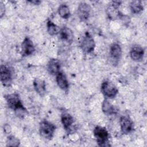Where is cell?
Wrapping results in <instances>:
<instances>
[{
    "instance_id": "1",
    "label": "cell",
    "mask_w": 147,
    "mask_h": 147,
    "mask_svg": "<svg viewBox=\"0 0 147 147\" xmlns=\"http://www.w3.org/2000/svg\"><path fill=\"white\" fill-rule=\"evenodd\" d=\"M4 96L6 100L8 107L13 110L18 117L24 118V117L28 114V113L24 106L18 94L13 93L7 94Z\"/></svg>"
},
{
    "instance_id": "2",
    "label": "cell",
    "mask_w": 147,
    "mask_h": 147,
    "mask_svg": "<svg viewBox=\"0 0 147 147\" xmlns=\"http://www.w3.org/2000/svg\"><path fill=\"white\" fill-rule=\"evenodd\" d=\"M94 135L97 144L100 146H109V132L107 129L100 126H96L94 129Z\"/></svg>"
},
{
    "instance_id": "3",
    "label": "cell",
    "mask_w": 147,
    "mask_h": 147,
    "mask_svg": "<svg viewBox=\"0 0 147 147\" xmlns=\"http://www.w3.org/2000/svg\"><path fill=\"white\" fill-rule=\"evenodd\" d=\"M56 130L55 125L52 122L44 120L40 123L39 132L41 137L46 140H51L54 136Z\"/></svg>"
},
{
    "instance_id": "4",
    "label": "cell",
    "mask_w": 147,
    "mask_h": 147,
    "mask_svg": "<svg viewBox=\"0 0 147 147\" xmlns=\"http://www.w3.org/2000/svg\"><path fill=\"white\" fill-rule=\"evenodd\" d=\"M80 47L83 52L86 53H90L94 51L95 42L93 37L88 32H87L82 37L80 42Z\"/></svg>"
},
{
    "instance_id": "5",
    "label": "cell",
    "mask_w": 147,
    "mask_h": 147,
    "mask_svg": "<svg viewBox=\"0 0 147 147\" xmlns=\"http://www.w3.org/2000/svg\"><path fill=\"white\" fill-rule=\"evenodd\" d=\"M100 90L105 96L108 98H114L118 92L117 87L109 80H104L100 86Z\"/></svg>"
},
{
    "instance_id": "6",
    "label": "cell",
    "mask_w": 147,
    "mask_h": 147,
    "mask_svg": "<svg viewBox=\"0 0 147 147\" xmlns=\"http://www.w3.org/2000/svg\"><path fill=\"white\" fill-rule=\"evenodd\" d=\"M0 76L1 82L3 86L9 87L11 85L13 80V72L9 67L3 64L1 65Z\"/></svg>"
},
{
    "instance_id": "7",
    "label": "cell",
    "mask_w": 147,
    "mask_h": 147,
    "mask_svg": "<svg viewBox=\"0 0 147 147\" xmlns=\"http://www.w3.org/2000/svg\"><path fill=\"white\" fill-rule=\"evenodd\" d=\"M122 48L121 45L117 42H113L110 47L109 55L112 64L114 65H116L118 64V62L122 56Z\"/></svg>"
},
{
    "instance_id": "8",
    "label": "cell",
    "mask_w": 147,
    "mask_h": 147,
    "mask_svg": "<svg viewBox=\"0 0 147 147\" xmlns=\"http://www.w3.org/2000/svg\"><path fill=\"white\" fill-rule=\"evenodd\" d=\"M119 123L121 130L123 134H128L134 130V123L128 116L123 115L121 117Z\"/></svg>"
},
{
    "instance_id": "9",
    "label": "cell",
    "mask_w": 147,
    "mask_h": 147,
    "mask_svg": "<svg viewBox=\"0 0 147 147\" xmlns=\"http://www.w3.org/2000/svg\"><path fill=\"white\" fill-rule=\"evenodd\" d=\"M121 2L119 1H111L107 8V14L110 19L115 20L118 18H121L123 16L118 10V7L120 6Z\"/></svg>"
},
{
    "instance_id": "10",
    "label": "cell",
    "mask_w": 147,
    "mask_h": 147,
    "mask_svg": "<svg viewBox=\"0 0 147 147\" xmlns=\"http://www.w3.org/2000/svg\"><path fill=\"white\" fill-rule=\"evenodd\" d=\"M91 11V6L90 5L84 2H82L79 3L78 9H77V14L78 17L82 21H87L90 15Z\"/></svg>"
},
{
    "instance_id": "11",
    "label": "cell",
    "mask_w": 147,
    "mask_h": 147,
    "mask_svg": "<svg viewBox=\"0 0 147 147\" xmlns=\"http://www.w3.org/2000/svg\"><path fill=\"white\" fill-rule=\"evenodd\" d=\"M21 53L22 56H28L32 55L35 51L33 42L28 37H26L21 44Z\"/></svg>"
},
{
    "instance_id": "12",
    "label": "cell",
    "mask_w": 147,
    "mask_h": 147,
    "mask_svg": "<svg viewBox=\"0 0 147 147\" xmlns=\"http://www.w3.org/2000/svg\"><path fill=\"white\" fill-rule=\"evenodd\" d=\"M144 49L139 45H133L130 51V56L131 59L136 62L141 61L144 59Z\"/></svg>"
},
{
    "instance_id": "13",
    "label": "cell",
    "mask_w": 147,
    "mask_h": 147,
    "mask_svg": "<svg viewBox=\"0 0 147 147\" xmlns=\"http://www.w3.org/2000/svg\"><path fill=\"white\" fill-rule=\"evenodd\" d=\"M59 34L60 38L62 41L69 45L72 42L74 36L72 30L70 28L67 26H64L63 28L60 29Z\"/></svg>"
},
{
    "instance_id": "14",
    "label": "cell",
    "mask_w": 147,
    "mask_h": 147,
    "mask_svg": "<svg viewBox=\"0 0 147 147\" xmlns=\"http://www.w3.org/2000/svg\"><path fill=\"white\" fill-rule=\"evenodd\" d=\"M61 64L60 61L57 59H51L48 63V71L52 75H56L60 71Z\"/></svg>"
},
{
    "instance_id": "15",
    "label": "cell",
    "mask_w": 147,
    "mask_h": 147,
    "mask_svg": "<svg viewBox=\"0 0 147 147\" xmlns=\"http://www.w3.org/2000/svg\"><path fill=\"white\" fill-rule=\"evenodd\" d=\"M33 84L36 92L41 96H44L47 91L45 81L39 78H35Z\"/></svg>"
},
{
    "instance_id": "16",
    "label": "cell",
    "mask_w": 147,
    "mask_h": 147,
    "mask_svg": "<svg viewBox=\"0 0 147 147\" xmlns=\"http://www.w3.org/2000/svg\"><path fill=\"white\" fill-rule=\"evenodd\" d=\"M56 80L58 86L63 90L67 91L69 87V83L65 75L63 72L60 71L56 75Z\"/></svg>"
},
{
    "instance_id": "17",
    "label": "cell",
    "mask_w": 147,
    "mask_h": 147,
    "mask_svg": "<svg viewBox=\"0 0 147 147\" xmlns=\"http://www.w3.org/2000/svg\"><path fill=\"white\" fill-rule=\"evenodd\" d=\"M103 113L106 115H112L117 113L116 108L106 99H104L102 105Z\"/></svg>"
},
{
    "instance_id": "18",
    "label": "cell",
    "mask_w": 147,
    "mask_h": 147,
    "mask_svg": "<svg viewBox=\"0 0 147 147\" xmlns=\"http://www.w3.org/2000/svg\"><path fill=\"white\" fill-rule=\"evenodd\" d=\"M61 121L64 128L66 130H68L74 123V118L69 113H63L61 115Z\"/></svg>"
},
{
    "instance_id": "19",
    "label": "cell",
    "mask_w": 147,
    "mask_h": 147,
    "mask_svg": "<svg viewBox=\"0 0 147 147\" xmlns=\"http://www.w3.org/2000/svg\"><path fill=\"white\" fill-rule=\"evenodd\" d=\"M47 32L51 36H55L58 34L60 30V28L51 20H48L47 22Z\"/></svg>"
},
{
    "instance_id": "20",
    "label": "cell",
    "mask_w": 147,
    "mask_h": 147,
    "mask_svg": "<svg viewBox=\"0 0 147 147\" xmlns=\"http://www.w3.org/2000/svg\"><path fill=\"white\" fill-rule=\"evenodd\" d=\"M58 13L63 19H68L71 15L69 7L65 4H61L58 8Z\"/></svg>"
},
{
    "instance_id": "21",
    "label": "cell",
    "mask_w": 147,
    "mask_h": 147,
    "mask_svg": "<svg viewBox=\"0 0 147 147\" xmlns=\"http://www.w3.org/2000/svg\"><path fill=\"white\" fill-rule=\"evenodd\" d=\"M130 9L133 13L139 14L144 10V6L141 1H133L130 3Z\"/></svg>"
},
{
    "instance_id": "22",
    "label": "cell",
    "mask_w": 147,
    "mask_h": 147,
    "mask_svg": "<svg viewBox=\"0 0 147 147\" xmlns=\"http://www.w3.org/2000/svg\"><path fill=\"white\" fill-rule=\"evenodd\" d=\"M20 140L14 136H9L6 140L7 146H18L20 145Z\"/></svg>"
},
{
    "instance_id": "23",
    "label": "cell",
    "mask_w": 147,
    "mask_h": 147,
    "mask_svg": "<svg viewBox=\"0 0 147 147\" xmlns=\"http://www.w3.org/2000/svg\"><path fill=\"white\" fill-rule=\"evenodd\" d=\"M0 13H1V17L2 18L5 13V6L2 2H0Z\"/></svg>"
},
{
    "instance_id": "24",
    "label": "cell",
    "mask_w": 147,
    "mask_h": 147,
    "mask_svg": "<svg viewBox=\"0 0 147 147\" xmlns=\"http://www.w3.org/2000/svg\"><path fill=\"white\" fill-rule=\"evenodd\" d=\"M3 130H4V132H5L6 134H9L11 131L10 126L8 124L5 125L4 127H3Z\"/></svg>"
},
{
    "instance_id": "25",
    "label": "cell",
    "mask_w": 147,
    "mask_h": 147,
    "mask_svg": "<svg viewBox=\"0 0 147 147\" xmlns=\"http://www.w3.org/2000/svg\"><path fill=\"white\" fill-rule=\"evenodd\" d=\"M28 2L31 3H33L34 5H39L41 3V1H36H36H29Z\"/></svg>"
}]
</instances>
